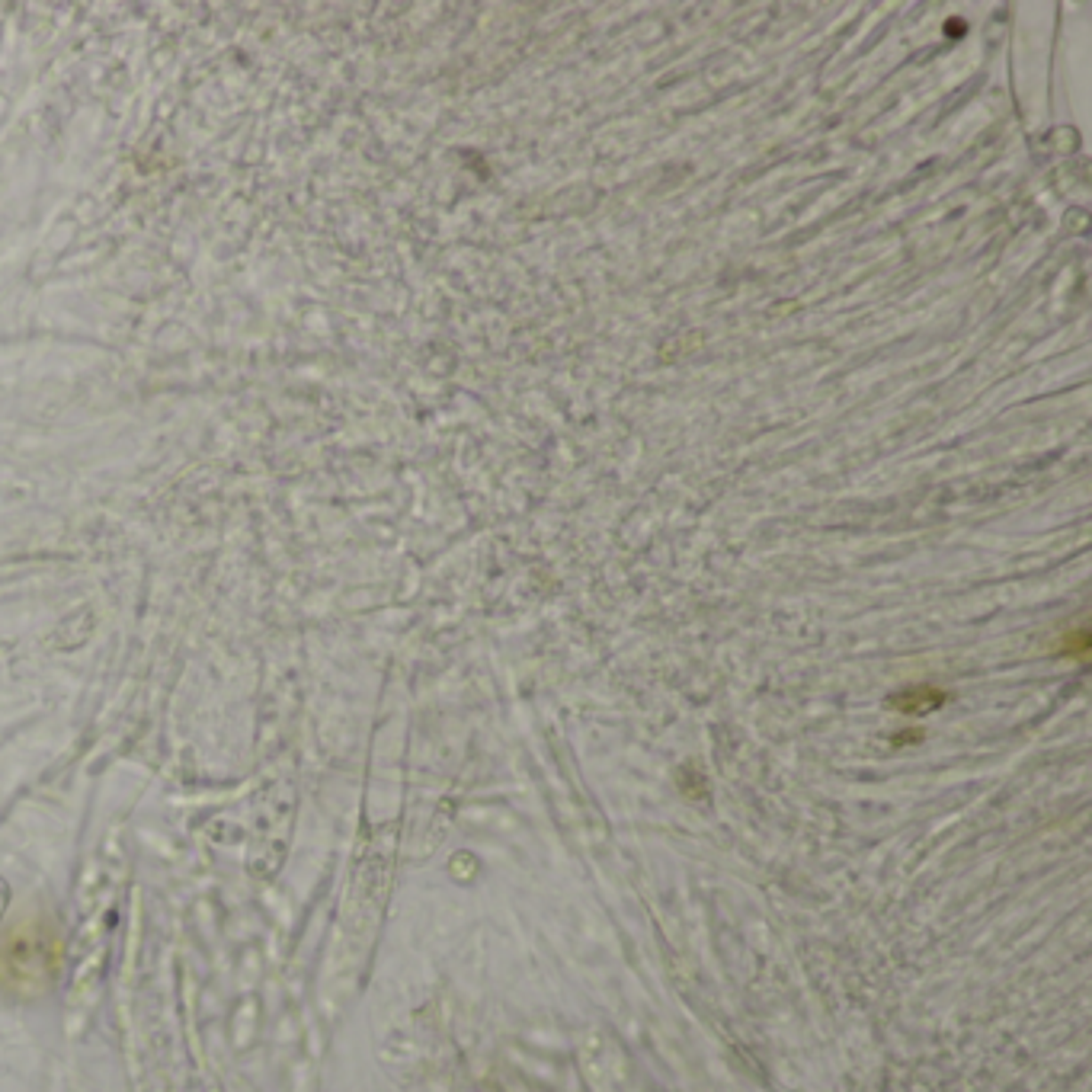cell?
<instances>
[{"instance_id":"cell-1","label":"cell","mask_w":1092,"mask_h":1092,"mask_svg":"<svg viewBox=\"0 0 1092 1092\" xmlns=\"http://www.w3.org/2000/svg\"><path fill=\"white\" fill-rule=\"evenodd\" d=\"M949 702V695L942 692L935 686H917V689H903V692L891 695L887 705L894 711H903V715H929V711L942 708V705Z\"/></svg>"}]
</instances>
